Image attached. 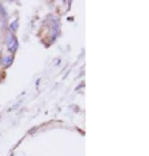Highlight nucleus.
Wrapping results in <instances>:
<instances>
[{"mask_svg":"<svg viewBox=\"0 0 149 156\" xmlns=\"http://www.w3.org/2000/svg\"><path fill=\"white\" fill-rule=\"evenodd\" d=\"M5 44H6V48L10 53H15L19 48V41H18L16 35L8 30L5 33Z\"/></svg>","mask_w":149,"mask_h":156,"instance_id":"obj_1","label":"nucleus"},{"mask_svg":"<svg viewBox=\"0 0 149 156\" xmlns=\"http://www.w3.org/2000/svg\"><path fill=\"white\" fill-rule=\"evenodd\" d=\"M12 62V55H4L3 56V60H2V65L3 66H9V65H11Z\"/></svg>","mask_w":149,"mask_h":156,"instance_id":"obj_2","label":"nucleus"},{"mask_svg":"<svg viewBox=\"0 0 149 156\" xmlns=\"http://www.w3.org/2000/svg\"><path fill=\"white\" fill-rule=\"evenodd\" d=\"M18 28H19V21L18 20H14L11 24H10V28H9V31H11L12 34H14L16 30H18Z\"/></svg>","mask_w":149,"mask_h":156,"instance_id":"obj_3","label":"nucleus"},{"mask_svg":"<svg viewBox=\"0 0 149 156\" xmlns=\"http://www.w3.org/2000/svg\"><path fill=\"white\" fill-rule=\"evenodd\" d=\"M2 29H3V28L0 27V37H2Z\"/></svg>","mask_w":149,"mask_h":156,"instance_id":"obj_4","label":"nucleus"}]
</instances>
